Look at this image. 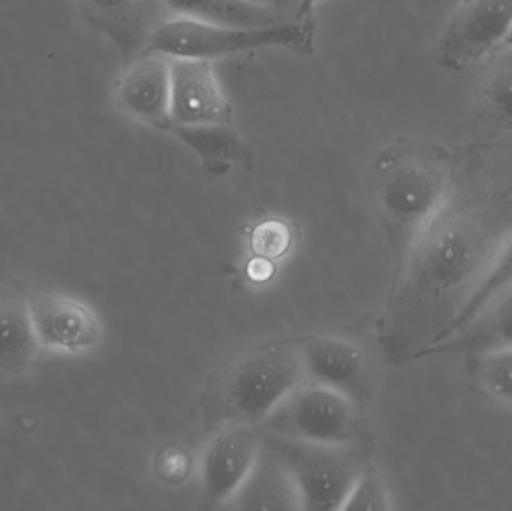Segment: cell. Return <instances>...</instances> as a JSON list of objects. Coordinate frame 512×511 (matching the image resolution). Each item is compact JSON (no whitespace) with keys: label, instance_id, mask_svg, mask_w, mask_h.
<instances>
[{"label":"cell","instance_id":"6da1fadb","mask_svg":"<svg viewBox=\"0 0 512 511\" xmlns=\"http://www.w3.org/2000/svg\"><path fill=\"white\" fill-rule=\"evenodd\" d=\"M512 234V179L459 180L444 206L396 269L379 320L388 365L424 359L441 341L489 273Z\"/></svg>","mask_w":512,"mask_h":511},{"label":"cell","instance_id":"7a4b0ae2","mask_svg":"<svg viewBox=\"0 0 512 511\" xmlns=\"http://www.w3.org/2000/svg\"><path fill=\"white\" fill-rule=\"evenodd\" d=\"M454 176L447 150L429 141L400 138L370 162V194L397 267L444 206Z\"/></svg>","mask_w":512,"mask_h":511},{"label":"cell","instance_id":"3957f363","mask_svg":"<svg viewBox=\"0 0 512 511\" xmlns=\"http://www.w3.org/2000/svg\"><path fill=\"white\" fill-rule=\"evenodd\" d=\"M316 21L288 18L265 26H236L210 23L185 17H167L153 33L144 51L165 54L173 59H204L258 50H289L298 54L315 51Z\"/></svg>","mask_w":512,"mask_h":511},{"label":"cell","instance_id":"277c9868","mask_svg":"<svg viewBox=\"0 0 512 511\" xmlns=\"http://www.w3.org/2000/svg\"><path fill=\"white\" fill-rule=\"evenodd\" d=\"M270 453L288 473L301 510H342L364 464L357 447L306 443L279 435H262Z\"/></svg>","mask_w":512,"mask_h":511},{"label":"cell","instance_id":"5b68a950","mask_svg":"<svg viewBox=\"0 0 512 511\" xmlns=\"http://www.w3.org/2000/svg\"><path fill=\"white\" fill-rule=\"evenodd\" d=\"M304 380L298 342L258 345L228 371L225 402L240 422L261 426Z\"/></svg>","mask_w":512,"mask_h":511},{"label":"cell","instance_id":"8992f818","mask_svg":"<svg viewBox=\"0 0 512 511\" xmlns=\"http://www.w3.org/2000/svg\"><path fill=\"white\" fill-rule=\"evenodd\" d=\"M364 411L342 393L300 384L265 419V434L333 447H358Z\"/></svg>","mask_w":512,"mask_h":511},{"label":"cell","instance_id":"52a82bcc","mask_svg":"<svg viewBox=\"0 0 512 511\" xmlns=\"http://www.w3.org/2000/svg\"><path fill=\"white\" fill-rule=\"evenodd\" d=\"M30 323L42 354L80 359L101 347L104 321L86 300L59 290L27 293Z\"/></svg>","mask_w":512,"mask_h":511},{"label":"cell","instance_id":"ba28073f","mask_svg":"<svg viewBox=\"0 0 512 511\" xmlns=\"http://www.w3.org/2000/svg\"><path fill=\"white\" fill-rule=\"evenodd\" d=\"M512 30V0H460L436 48L439 65L460 71L489 59Z\"/></svg>","mask_w":512,"mask_h":511},{"label":"cell","instance_id":"9c48e42d","mask_svg":"<svg viewBox=\"0 0 512 511\" xmlns=\"http://www.w3.org/2000/svg\"><path fill=\"white\" fill-rule=\"evenodd\" d=\"M304 378L342 393L366 410L376 393L372 365L363 348L334 336H310L298 342Z\"/></svg>","mask_w":512,"mask_h":511},{"label":"cell","instance_id":"30bf717a","mask_svg":"<svg viewBox=\"0 0 512 511\" xmlns=\"http://www.w3.org/2000/svg\"><path fill=\"white\" fill-rule=\"evenodd\" d=\"M111 102L125 119L165 131L171 123V59L141 51L111 84Z\"/></svg>","mask_w":512,"mask_h":511},{"label":"cell","instance_id":"8fae6325","mask_svg":"<svg viewBox=\"0 0 512 511\" xmlns=\"http://www.w3.org/2000/svg\"><path fill=\"white\" fill-rule=\"evenodd\" d=\"M264 437L256 425L240 422L216 435L203 453L201 491L209 506L231 503L258 464Z\"/></svg>","mask_w":512,"mask_h":511},{"label":"cell","instance_id":"7c38bea8","mask_svg":"<svg viewBox=\"0 0 512 511\" xmlns=\"http://www.w3.org/2000/svg\"><path fill=\"white\" fill-rule=\"evenodd\" d=\"M90 29L110 39L126 57L137 56L167 18L164 0H71Z\"/></svg>","mask_w":512,"mask_h":511},{"label":"cell","instance_id":"4fadbf2b","mask_svg":"<svg viewBox=\"0 0 512 511\" xmlns=\"http://www.w3.org/2000/svg\"><path fill=\"white\" fill-rule=\"evenodd\" d=\"M170 59L171 123H233V107L216 77L213 63L204 59Z\"/></svg>","mask_w":512,"mask_h":511},{"label":"cell","instance_id":"5bb4252c","mask_svg":"<svg viewBox=\"0 0 512 511\" xmlns=\"http://www.w3.org/2000/svg\"><path fill=\"white\" fill-rule=\"evenodd\" d=\"M512 347V285L499 291L462 326L436 342L426 356H469L489 348Z\"/></svg>","mask_w":512,"mask_h":511},{"label":"cell","instance_id":"9a60e30c","mask_svg":"<svg viewBox=\"0 0 512 511\" xmlns=\"http://www.w3.org/2000/svg\"><path fill=\"white\" fill-rule=\"evenodd\" d=\"M41 354L30 323L27 294L0 290V377H27L38 365Z\"/></svg>","mask_w":512,"mask_h":511},{"label":"cell","instance_id":"2e32d148","mask_svg":"<svg viewBox=\"0 0 512 511\" xmlns=\"http://www.w3.org/2000/svg\"><path fill=\"white\" fill-rule=\"evenodd\" d=\"M475 122L499 137H512V45L487 59L474 98Z\"/></svg>","mask_w":512,"mask_h":511},{"label":"cell","instance_id":"e0dca14e","mask_svg":"<svg viewBox=\"0 0 512 511\" xmlns=\"http://www.w3.org/2000/svg\"><path fill=\"white\" fill-rule=\"evenodd\" d=\"M164 132L173 135L186 149L191 150L207 170L216 174L227 173L236 165H246L251 150L233 123L213 125H170Z\"/></svg>","mask_w":512,"mask_h":511},{"label":"cell","instance_id":"ac0fdd59","mask_svg":"<svg viewBox=\"0 0 512 511\" xmlns=\"http://www.w3.org/2000/svg\"><path fill=\"white\" fill-rule=\"evenodd\" d=\"M233 501L234 509L301 510L288 473L265 449H262L258 464Z\"/></svg>","mask_w":512,"mask_h":511},{"label":"cell","instance_id":"d6986e66","mask_svg":"<svg viewBox=\"0 0 512 511\" xmlns=\"http://www.w3.org/2000/svg\"><path fill=\"white\" fill-rule=\"evenodd\" d=\"M164 5L171 17L194 18L210 23L265 26L288 20L243 0H164Z\"/></svg>","mask_w":512,"mask_h":511},{"label":"cell","instance_id":"ffe728a7","mask_svg":"<svg viewBox=\"0 0 512 511\" xmlns=\"http://www.w3.org/2000/svg\"><path fill=\"white\" fill-rule=\"evenodd\" d=\"M466 371L484 398L512 411V347L489 348L469 354Z\"/></svg>","mask_w":512,"mask_h":511},{"label":"cell","instance_id":"44dd1931","mask_svg":"<svg viewBox=\"0 0 512 511\" xmlns=\"http://www.w3.org/2000/svg\"><path fill=\"white\" fill-rule=\"evenodd\" d=\"M510 285H512V234L510 239H508L507 242H505V245L502 246L501 252H499L498 257H496L495 263L490 267L489 273H487L484 281L481 282L478 290L475 291L471 302H469L468 305H466V308L463 309L462 314L457 318L456 323H454V326L451 327V330L448 333L453 332L454 329H457V327L466 323V321H468L469 318H471L472 315L481 308V306L486 305V303L489 302L495 294H498L499 291L504 290V288L510 287Z\"/></svg>","mask_w":512,"mask_h":511},{"label":"cell","instance_id":"7402d4cb","mask_svg":"<svg viewBox=\"0 0 512 511\" xmlns=\"http://www.w3.org/2000/svg\"><path fill=\"white\" fill-rule=\"evenodd\" d=\"M393 509L387 483L378 470L367 464L352 486L342 510L385 511Z\"/></svg>","mask_w":512,"mask_h":511},{"label":"cell","instance_id":"603a6c76","mask_svg":"<svg viewBox=\"0 0 512 511\" xmlns=\"http://www.w3.org/2000/svg\"><path fill=\"white\" fill-rule=\"evenodd\" d=\"M292 245V231L279 219H267L255 225L251 234V248L255 257L279 260Z\"/></svg>","mask_w":512,"mask_h":511},{"label":"cell","instance_id":"cb8c5ba5","mask_svg":"<svg viewBox=\"0 0 512 511\" xmlns=\"http://www.w3.org/2000/svg\"><path fill=\"white\" fill-rule=\"evenodd\" d=\"M192 470V459L188 452L179 447H168L159 453L156 461V473L170 485H179L188 479Z\"/></svg>","mask_w":512,"mask_h":511},{"label":"cell","instance_id":"d4e9b609","mask_svg":"<svg viewBox=\"0 0 512 511\" xmlns=\"http://www.w3.org/2000/svg\"><path fill=\"white\" fill-rule=\"evenodd\" d=\"M243 2L276 12L285 18H294L300 5V0H243Z\"/></svg>","mask_w":512,"mask_h":511},{"label":"cell","instance_id":"484cf974","mask_svg":"<svg viewBox=\"0 0 512 511\" xmlns=\"http://www.w3.org/2000/svg\"><path fill=\"white\" fill-rule=\"evenodd\" d=\"M273 264L267 258L255 257L251 263L248 264V276L254 282L268 281L273 275Z\"/></svg>","mask_w":512,"mask_h":511},{"label":"cell","instance_id":"4316f807","mask_svg":"<svg viewBox=\"0 0 512 511\" xmlns=\"http://www.w3.org/2000/svg\"><path fill=\"white\" fill-rule=\"evenodd\" d=\"M316 3H318V0H300V5H298L294 18L301 20V18L309 17L310 12L313 11Z\"/></svg>","mask_w":512,"mask_h":511},{"label":"cell","instance_id":"83f0119b","mask_svg":"<svg viewBox=\"0 0 512 511\" xmlns=\"http://www.w3.org/2000/svg\"><path fill=\"white\" fill-rule=\"evenodd\" d=\"M507 45H512V30L510 36H508L507 42H505L504 47H507Z\"/></svg>","mask_w":512,"mask_h":511}]
</instances>
